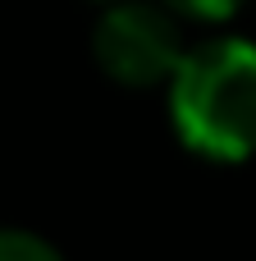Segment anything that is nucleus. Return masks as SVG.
I'll list each match as a JSON object with an SVG mask.
<instances>
[{
    "label": "nucleus",
    "instance_id": "7ed1b4c3",
    "mask_svg": "<svg viewBox=\"0 0 256 261\" xmlns=\"http://www.w3.org/2000/svg\"><path fill=\"white\" fill-rule=\"evenodd\" d=\"M0 261H64L32 229H0Z\"/></svg>",
    "mask_w": 256,
    "mask_h": 261
},
{
    "label": "nucleus",
    "instance_id": "20e7f679",
    "mask_svg": "<svg viewBox=\"0 0 256 261\" xmlns=\"http://www.w3.org/2000/svg\"><path fill=\"white\" fill-rule=\"evenodd\" d=\"M169 14H179V18H197V23H224V18H234L238 14V5L243 0H160Z\"/></svg>",
    "mask_w": 256,
    "mask_h": 261
},
{
    "label": "nucleus",
    "instance_id": "f03ea898",
    "mask_svg": "<svg viewBox=\"0 0 256 261\" xmlns=\"http://www.w3.org/2000/svg\"><path fill=\"white\" fill-rule=\"evenodd\" d=\"M92 55L101 73H110L124 87H156L169 83L174 69L183 64V37L179 23L165 5H142V0H119L96 18L92 32Z\"/></svg>",
    "mask_w": 256,
    "mask_h": 261
},
{
    "label": "nucleus",
    "instance_id": "f257e3e1",
    "mask_svg": "<svg viewBox=\"0 0 256 261\" xmlns=\"http://www.w3.org/2000/svg\"><path fill=\"white\" fill-rule=\"evenodd\" d=\"M169 119L202 161L256 156V41L220 37L183 55L169 78Z\"/></svg>",
    "mask_w": 256,
    "mask_h": 261
}]
</instances>
